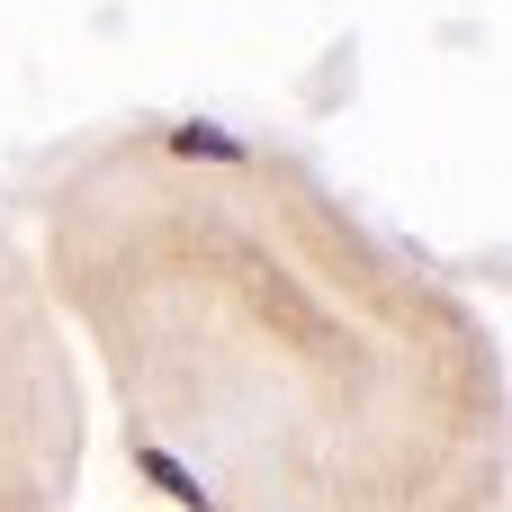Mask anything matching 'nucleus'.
<instances>
[{"label":"nucleus","mask_w":512,"mask_h":512,"mask_svg":"<svg viewBox=\"0 0 512 512\" xmlns=\"http://www.w3.org/2000/svg\"><path fill=\"white\" fill-rule=\"evenodd\" d=\"M135 468H144V477H153V486H162V495H171V504H216V495H207V486H198V477H189V468H180V459H171V450H135Z\"/></svg>","instance_id":"1"},{"label":"nucleus","mask_w":512,"mask_h":512,"mask_svg":"<svg viewBox=\"0 0 512 512\" xmlns=\"http://www.w3.org/2000/svg\"><path fill=\"white\" fill-rule=\"evenodd\" d=\"M171 153H207V162H243V135H225V126H171Z\"/></svg>","instance_id":"2"}]
</instances>
